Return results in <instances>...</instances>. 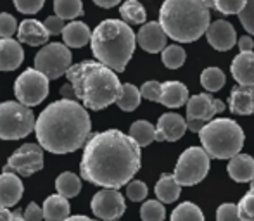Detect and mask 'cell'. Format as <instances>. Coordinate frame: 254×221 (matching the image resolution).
I'll return each mask as SVG.
<instances>
[{"label":"cell","instance_id":"18","mask_svg":"<svg viewBox=\"0 0 254 221\" xmlns=\"http://www.w3.org/2000/svg\"><path fill=\"white\" fill-rule=\"evenodd\" d=\"M49 37L51 35H49L47 28L37 19H24L17 28V42L31 45V47L45 45L49 42Z\"/></svg>","mask_w":254,"mask_h":221},{"label":"cell","instance_id":"52","mask_svg":"<svg viewBox=\"0 0 254 221\" xmlns=\"http://www.w3.org/2000/svg\"><path fill=\"white\" fill-rule=\"evenodd\" d=\"M251 188H254V180L251 181Z\"/></svg>","mask_w":254,"mask_h":221},{"label":"cell","instance_id":"29","mask_svg":"<svg viewBox=\"0 0 254 221\" xmlns=\"http://www.w3.org/2000/svg\"><path fill=\"white\" fill-rule=\"evenodd\" d=\"M140 99H142V94L135 85L131 83H125L121 85V92H120V97H118L116 104L118 108L125 112H131L140 106Z\"/></svg>","mask_w":254,"mask_h":221},{"label":"cell","instance_id":"2","mask_svg":"<svg viewBox=\"0 0 254 221\" xmlns=\"http://www.w3.org/2000/svg\"><path fill=\"white\" fill-rule=\"evenodd\" d=\"M90 116L83 104L71 99L52 102L40 112L35 124L38 145L52 154H69L90 138Z\"/></svg>","mask_w":254,"mask_h":221},{"label":"cell","instance_id":"34","mask_svg":"<svg viewBox=\"0 0 254 221\" xmlns=\"http://www.w3.org/2000/svg\"><path fill=\"white\" fill-rule=\"evenodd\" d=\"M185 51L180 45H170L163 51V64L168 69H178L180 66H184L185 62Z\"/></svg>","mask_w":254,"mask_h":221},{"label":"cell","instance_id":"7","mask_svg":"<svg viewBox=\"0 0 254 221\" xmlns=\"http://www.w3.org/2000/svg\"><path fill=\"white\" fill-rule=\"evenodd\" d=\"M35 114L21 102L7 101L0 104V138L19 140L35 130Z\"/></svg>","mask_w":254,"mask_h":221},{"label":"cell","instance_id":"37","mask_svg":"<svg viewBox=\"0 0 254 221\" xmlns=\"http://www.w3.org/2000/svg\"><path fill=\"white\" fill-rule=\"evenodd\" d=\"M237 209H239V216H241L242 221H254V188H251V190L241 199Z\"/></svg>","mask_w":254,"mask_h":221},{"label":"cell","instance_id":"48","mask_svg":"<svg viewBox=\"0 0 254 221\" xmlns=\"http://www.w3.org/2000/svg\"><path fill=\"white\" fill-rule=\"evenodd\" d=\"M61 95H63L64 99H71V101L76 99L74 97V90H73V85L71 83H66L64 87H61Z\"/></svg>","mask_w":254,"mask_h":221},{"label":"cell","instance_id":"13","mask_svg":"<svg viewBox=\"0 0 254 221\" xmlns=\"http://www.w3.org/2000/svg\"><path fill=\"white\" fill-rule=\"evenodd\" d=\"M90 208L99 220L116 221L125 215L127 206H125V199L120 192L114 188H104L94 195Z\"/></svg>","mask_w":254,"mask_h":221},{"label":"cell","instance_id":"9","mask_svg":"<svg viewBox=\"0 0 254 221\" xmlns=\"http://www.w3.org/2000/svg\"><path fill=\"white\" fill-rule=\"evenodd\" d=\"M14 94L17 102L26 108L42 104L49 95V78L35 67L24 69V73H21L14 83Z\"/></svg>","mask_w":254,"mask_h":221},{"label":"cell","instance_id":"4","mask_svg":"<svg viewBox=\"0 0 254 221\" xmlns=\"http://www.w3.org/2000/svg\"><path fill=\"white\" fill-rule=\"evenodd\" d=\"M159 24L171 40L190 44L209 28V9L202 0H164Z\"/></svg>","mask_w":254,"mask_h":221},{"label":"cell","instance_id":"46","mask_svg":"<svg viewBox=\"0 0 254 221\" xmlns=\"http://www.w3.org/2000/svg\"><path fill=\"white\" fill-rule=\"evenodd\" d=\"M0 221H26L24 215L19 211H9V209L0 208Z\"/></svg>","mask_w":254,"mask_h":221},{"label":"cell","instance_id":"10","mask_svg":"<svg viewBox=\"0 0 254 221\" xmlns=\"http://www.w3.org/2000/svg\"><path fill=\"white\" fill-rule=\"evenodd\" d=\"M71 59L73 55L64 44H49L35 55V69L44 73L49 80H57L69 71Z\"/></svg>","mask_w":254,"mask_h":221},{"label":"cell","instance_id":"39","mask_svg":"<svg viewBox=\"0 0 254 221\" xmlns=\"http://www.w3.org/2000/svg\"><path fill=\"white\" fill-rule=\"evenodd\" d=\"M17 23L14 16L7 12L0 14V38H12V35L17 31Z\"/></svg>","mask_w":254,"mask_h":221},{"label":"cell","instance_id":"28","mask_svg":"<svg viewBox=\"0 0 254 221\" xmlns=\"http://www.w3.org/2000/svg\"><path fill=\"white\" fill-rule=\"evenodd\" d=\"M56 190L59 195L66 199L76 197L81 190V180L80 176H76L71 171H66V173H61L56 180Z\"/></svg>","mask_w":254,"mask_h":221},{"label":"cell","instance_id":"16","mask_svg":"<svg viewBox=\"0 0 254 221\" xmlns=\"http://www.w3.org/2000/svg\"><path fill=\"white\" fill-rule=\"evenodd\" d=\"M166 38L168 35L164 33L163 26L156 21H151L140 28L137 35V44L142 47V51L149 54H157L166 49Z\"/></svg>","mask_w":254,"mask_h":221},{"label":"cell","instance_id":"27","mask_svg":"<svg viewBox=\"0 0 254 221\" xmlns=\"http://www.w3.org/2000/svg\"><path fill=\"white\" fill-rule=\"evenodd\" d=\"M130 137L133 138V142L140 149L147 147V145H151L156 140V128L149 121L138 119L130 126Z\"/></svg>","mask_w":254,"mask_h":221},{"label":"cell","instance_id":"24","mask_svg":"<svg viewBox=\"0 0 254 221\" xmlns=\"http://www.w3.org/2000/svg\"><path fill=\"white\" fill-rule=\"evenodd\" d=\"M92 40V31L85 23L80 21H71L69 24H66L63 31V42L66 47L80 49L83 45H87Z\"/></svg>","mask_w":254,"mask_h":221},{"label":"cell","instance_id":"43","mask_svg":"<svg viewBox=\"0 0 254 221\" xmlns=\"http://www.w3.org/2000/svg\"><path fill=\"white\" fill-rule=\"evenodd\" d=\"M45 0H14V5L23 14H37L44 7Z\"/></svg>","mask_w":254,"mask_h":221},{"label":"cell","instance_id":"25","mask_svg":"<svg viewBox=\"0 0 254 221\" xmlns=\"http://www.w3.org/2000/svg\"><path fill=\"white\" fill-rule=\"evenodd\" d=\"M44 220L45 221H64L69 218V202H67L66 197L56 194L51 195V197L45 199L44 202Z\"/></svg>","mask_w":254,"mask_h":221},{"label":"cell","instance_id":"41","mask_svg":"<svg viewBox=\"0 0 254 221\" xmlns=\"http://www.w3.org/2000/svg\"><path fill=\"white\" fill-rule=\"evenodd\" d=\"M239 19H241L242 26L248 33L254 35V0H248L246 7L239 14Z\"/></svg>","mask_w":254,"mask_h":221},{"label":"cell","instance_id":"30","mask_svg":"<svg viewBox=\"0 0 254 221\" xmlns=\"http://www.w3.org/2000/svg\"><path fill=\"white\" fill-rule=\"evenodd\" d=\"M120 14L127 24H142L145 23V17H147L144 5L138 0H125L120 9Z\"/></svg>","mask_w":254,"mask_h":221},{"label":"cell","instance_id":"11","mask_svg":"<svg viewBox=\"0 0 254 221\" xmlns=\"http://www.w3.org/2000/svg\"><path fill=\"white\" fill-rule=\"evenodd\" d=\"M221 110H225V104L209 94L194 95L187 102V128L194 133H199Z\"/></svg>","mask_w":254,"mask_h":221},{"label":"cell","instance_id":"31","mask_svg":"<svg viewBox=\"0 0 254 221\" xmlns=\"http://www.w3.org/2000/svg\"><path fill=\"white\" fill-rule=\"evenodd\" d=\"M54 12L63 19H74L83 14L81 0H54Z\"/></svg>","mask_w":254,"mask_h":221},{"label":"cell","instance_id":"1","mask_svg":"<svg viewBox=\"0 0 254 221\" xmlns=\"http://www.w3.org/2000/svg\"><path fill=\"white\" fill-rule=\"evenodd\" d=\"M140 169V147L130 135L107 130L90 135L81 158V178L104 188H121Z\"/></svg>","mask_w":254,"mask_h":221},{"label":"cell","instance_id":"42","mask_svg":"<svg viewBox=\"0 0 254 221\" xmlns=\"http://www.w3.org/2000/svg\"><path fill=\"white\" fill-rule=\"evenodd\" d=\"M216 221H242L239 216V209L235 204H221L216 211Z\"/></svg>","mask_w":254,"mask_h":221},{"label":"cell","instance_id":"26","mask_svg":"<svg viewBox=\"0 0 254 221\" xmlns=\"http://www.w3.org/2000/svg\"><path fill=\"white\" fill-rule=\"evenodd\" d=\"M182 185L177 181L175 174H161V178L156 183V195L163 204H171L180 197Z\"/></svg>","mask_w":254,"mask_h":221},{"label":"cell","instance_id":"45","mask_svg":"<svg viewBox=\"0 0 254 221\" xmlns=\"http://www.w3.org/2000/svg\"><path fill=\"white\" fill-rule=\"evenodd\" d=\"M24 220L26 221H42L44 220V208L37 204V202H30L24 211Z\"/></svg>","mask_w":254,"mask_h":221},{"label":"cell","instance_id":"50","mask_svg":"<svg viewBox=\"0 0 254 221\" xmlns=\"http://www.w3.org/2000/svg\"><path fill=\"white\" fill-rule=\"evenodd\" d=\"M64 221H94V220H90L88 216H69L67 220H64Z\"/></svg>","mask_w":254,"mask_h":221},{"label":"cell","instance_id":"33","mask_svg":"<svg viewBox=\"0 0 254 221\" xmlns=\"http://www.w3.org/2000/svg\"><path fill=\"white\" fill-rule=\"evenodd\" d=\"M171 221H204V215L192 202H182L171 213Z\"/></svg>","mask_w":254,"mask_h":221},{"label":"cell","instance_id":"5","mask_svg":"<svg viewBox=\"0 0 254 221\" xmlns=\"http://www.w3.org/2000/svg\"><path fill=\"white\" fill-rule=\"evenodd\" d=\"M137 45L133 30L125 21L106 19L92 33L90 47L99 62L113 71H125Z\"/></svg>","mask_w":254,"mask_h":221},{"label":"cell","instance_id":"36","mask_svg":"<svg viewBox=\"0 0 254 221\" xmlns=\"http://www.w3.org/2000/svg\"><path fill=\"white\" fill-rule=\"evenodd\" d=\"M246 2L248 0H213V9L225 16H232V14H241V10L246 7Z\"/></svg>","mask_w":254,"mask_h":221},{"label":"cell","instance_id":"49","mask_svg":"<svg viewBox=\"0 0 254 221\" xmlns=\"http://www.w3.org/2000/svg\"><path fill=\"white\" fill-rule=\"evenodd\" d=\"M94 2L97 3L99 7H104V9H111V7L118 5L121 0H94Z\"/></svg>","mask_w":254,"mask_h":221},{"label":"cell","instance_id":"23","mask_svg":"<svg viewBox=\"0 0 254 221\" xmlns=\"http://www.w3.org/2000/svg\"><path fill=\"white\" fill-rule=\"evenodd\" d=\"M189 88L180 81H166L163 83V92H161V104L170 109L182 108L189 102Z\"/></svg>","mask_w":254,"mask_h":221},{"label":"cell","instance_id":"3","mask_svg":"<svg viewBox=\"0 0 254 221\" xmlns=\"http://www.w3.org/2000/svg\"><path fill=\"white\" fill-rule=\"evenodd\" d=\"M66 78L73 85L74 97L90 110L106 109L120 97L121 83L116 73L97 60L74 64L66 73Z\"/></svg>","mask_w":254,"mask_h":221},{"label":"cell","instance_id":"51","mask_svg":"<svg viewBox=\"0 0 254 221\" xmlns=\"http://www.w3.org/2000/svg\"><path fill=\"white\" fill-rule=\"evenodd\" d=\"M204 3H206L207 9H213V0H202Z\"/></svg>","mask_w":254,"mask_h":221},{"label":"cell","instance_id":"8","mask_svg":"<svg viewBox=\"0 0 254 221\" xmlns=\"http://www.w3.org/2000/svg\"><path fill=\"white\" fill-rule=\"evenodd\" d=\"M209 171V154L202 147H190L178 158L175 166V178L182 187L197 185Z\"/></svg>","mask_w":254,"mask_h":221},{"label":"cell","instance_id":"21","mask_svg":"<svg viewBox=\"0 0 254 221\" xmlns=\"http://www.w3.org/2000/svg\"><path fill=\"white\" fill-rule=\"evenodd\" d=\"M228 108L234 114L248 116L254 112V87H234L228 99Z\"/></svg>","mask_w":254,"mask_h":221},{"label":"cell","instance_id":"22","mask_svg":"<svg viewBox=\"0 0 254 221\" xmlns=\"http://www.w3.org/2000/svg\"><path fill=\"white\" fill-rule=\"evenodd\" d=\"M227 171L232 180L239 183H251L254 180V159L248 154H237L230 159Z\"/></svg>","mask_w":254,"mask_h":221},{"label":"cell","instance_id":"12","mask_svg":"<svg viewBox=\"0 0 254 221\" xmlns=\"http://www.w3.org/2000/svg\"><path fill=\"white\" fill-rule=\"evenodd\" d=\"M44 167V149L38 144H24L7 159L3 173H17L21 176H31Z\"/></svg>","mask_w":254,"mask_h":221},{"label":"cell","instance_id":"6","mask_svg":"<svg viewBox=\"0 0 254 221\" xmlns=\"http://www.w3.org/2000/svg\"><path fill=\"white\" fill-rule=\"evenodd\" d=\"M202 149L211 159H232L242 151L244 130L234 119H213L199 131Z\"/></svg>","mask_w":254,"mask_h":221},{"label":"cell","instance_id":"19","mask_svg":"<svg viewBox=\"0 0 254 221\" xmlns=\"http://www.w3.org/2000/svg\"><path fill=\"white\" fill-rule=\"evenodd\" d=\"M24 52L17 40L0 38V71H14L23 64Z\"/></svg>","mask_w":254,"mask_h":221},{"label":"cell","instance_id":"35","mask_svg":"<svg viewBox=\"0 0 254 221\" xmlns=\"http://www.w3.org/2000/svg\"><path fill=\"white\" fill-rule=\"evenodd\" d=\"M166 209L161 201H147L140 208L142 221H164Z\"/></svg>","mask_w":254,"mask_h":221},{"label":"cell","instance_id":"15","mask_svg":"<svg viewBox=\"0 0 254 221\" xmlns=\"http://www.w3.org/2000/svg\"><path fill=\"white\" fill-rule=\"evenodd\" d=\"M187 131V119L177 112H166L159 117L156 128V140L157 142H177L184 137Z\"/></svg>","mask_w":254,"mask_h":221},{"label":"cell","instance_id":"17","mask_svg":"<svg viewBox=\"0 0 254 221\" xmlns=\"http://www.w3.org/2000/svg\"><path fill=\"white\" fill-rule=\"evenodd\" d=\"M23 181L14 173L0 174V208L9 209L16 206L23 197Z\"/></svg>","mask_w":254,"mask_h":221},{"label":"cell","instance_id":"14","mask_svg":"<svg viewBox=\"0 0 254 221\" xmlns=\"http://www.w3.org/2000/svg\"><path fill=\"white\" fill-rule=\"evenodd\" d=\"M206 38L211 47L220 52L230 51V49L237 44L235 28L225 19H218V21H214L213 24H209V28H207V31H206Z\"/></svg>","mask_w":254,"mask_h":221},{"label":"cell","instance_id":"40","mask_svg":"<svg viewBox=\"0 0 254 221\" xmlns=\"http://www.w3.org/2000/svg\"><path fill=\"white\" fill-rule=\"evenodd\" d=\"M161 92H163V83L159 81H145L140 88V94L144 99L147 101H152V102H159L161 101Z\"/></svg>","mask_w":254,"mask_h":221},{"label":"cell","instance_id":"38","mask_svg":"<svg viewBox=\"0 0 254 221\" xmlns=\"http://www.w3.org/2000/svg\"><path fill=\"white\" fill-rule=\"evenodd\" d=\"M127 195L130 201L133 202H140L147 197V185L144 181H138V180H133L127 185Z\"/></svg>","mask_w":254,"mask_h":221},{"label":"cell","instance_id":"32","mask_svg":"<svg viewBox=\"0 0 254 221\" xmlns=\"http://www.w3.org/2000/svg\"><path fill=\"white\" fill-rule=\"evenodd\" d=\"M227 78L220 67H206L201 74V85L207 92H218L225 87Z\"/></svg>","mask_w":254,"mask_h":221},{"label":"cell","instance_id":"47","mask_svg":"<svg viewBox=\"0 0 254 221\" xmlns=\"http://www.w3.org/2000/svg\"><path fill=\"white\" fill-rule=\"evenodd\" d=\"M253 47H254V42L251 37L239 38V49H241V52H253Z\"/></svg>","mask_w":254,"mask_h":221},{"label":"cell","instance_id":"20","mask_svg":"<svg viewBox=\"0 0 254 221\" xmlns=\"http://www.w3.org/2000/svg\"><path fill=\"white\" fill-rule=\"evenodd\" d=\"M230 69L241 87H254V52H241L232 60Z\"/></svg>","mask_w":254,"mask_h":221},{"label":"cell","instance_id":"44","mask_svg":"<svg viewBox=\"0 0 254 221\" xmlns=\"http://www.w3.org/2000/svg\"><path fill=\"white\" fill-rule=\"evenodd\" d=\"M44 26L47 28L49 35H63L64 31V19L59 16H49L47 19L44 21Z\"/></svg>","mask_w":254,"mask_h":221}]
</instances>
